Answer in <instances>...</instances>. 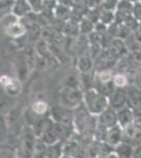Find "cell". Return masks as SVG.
Listing matches in <instances>:
<instances>
[{"label":"cell","mask_w":141,"mask_h":158,"mask_svg":"<svg viewBox=\"0 0 141 158\" xmlns=\"http://www.w3.org/2000/svg\"><path fill=\"white\" fill-rule=\"evenodd\" d=\"M134 3L129 0H119V3L115 10V22L123 23L127 19L133 17Z\"/></svg>","instance_id":"cell-1"},{"label":"cell","mask_w":141,"mask_h":158,"mask_svg":"<svg viewBox=\"0 0 141 158\" xmlns=\"http://www.w3.org/2000/svg\"><path fill=\"white\" fill-rule=\"evenodd\" d=\"M33 12L31 9L29 2L27 0H15V6L13 9V14H15L17 17L22 18L27 14Z\"/></svg>","instance_id":"cell-2"},{"label":"cell","mask_w":141,"mask_h":158,"mask_svg":"<svg viewBox=\"0 0 141 158\" xmlns=\"http://www.w3.org/2000/svg\"><path fill=\"white\" fill-rule=\"evenodd\" d=\"M6 33V35H9L10 37L12 38H19V37H22L23 35L27 34V27H24L21 22H17V23L11 25L10 27H7L6 30H4Z\"/></svg>","instance_id":"cell-3"},{"label":"cell","mask_w":141,"mask_h":158,"mask_svg":"<svg viewBox=\"0 0 141 158\" xmlns=\"http://www.w3.org/2000/svg\"><path fill=\"white\" fill-rule=\"evenodd\" d=\"M95 24L92 20L86 18L85 16L82 17L79 21V30L80 33H82L84 35H89L93 32H95Z\"/></svg>","instance_id":"cell-4"},{"label":"cell","mask_w":141,"mask_h":158,"mask_svg":"<svg viewBox=\"0 0 141 158\" xmlns=\"http://www.w3.org/2000/svg\"><path fill=\"white\" fill-rule=\"evenodd\" d=\"M54 14H55L56 18L61 19V20H63V21L71 19V9H70V6H63V4L59 3L58 6H56L55 11H54Z\"/></svg>","instance_id":"cell-5"},{"label":"cell","mask_w":141,"mask_h":158,"mask_svg":"<svg viewBox=\"0 0 141 158\" xmlns=\"http://www.w3.org/2000/svg\"><path fill=\"white\" fill-rule=\"evenodd\" d=\"M20 22L27 27V30H29L34 27V25L39 24L38 23V14H36L34 12H31L22 17V18H20Z\"/></svg>","instance_id":"cell-6"},{"label":"cell","mask_w":141,"mask_h":158,"mask_svg":"<svg viewBox=\"0 0 141 158\" xmlns=\"http://www.w3.org/2000/svg\"><path fill=\"white\" fill-rule=\"evenodd\" d=\"M100 22L104 23L109 27L113 22H115V11H111V10L106 9H100Z\"/></svg>","instance_id":"cell-7"},{"label":"cell","mask_w":141,"mask_h":158,"mask_svg":"<svg viewBox=\"0 0 141 158\" xmlns=\"http://www.w3.org/2000/svg\"><path fill=\"white\" fill-rule=\"evenodd\" d=\"M15 6V0H0V13L1 17L13 13Z\"/></svg>","instance_id":"cell-8"},{"label":"cell","mask_w":141,"mask_h":158,"mask_svg":"<svg viewBox=\"0 0 141 158\" xmlns=\"http://www.w3.org/2000/svg\"><path fill=\"white\" fill-rule=\"evenodd\" d=\"M63 32L65 33L66 35L68 36H73V35H76L77 32H80L79 30V22L78 21H74V20H68L65 22V27H64V30Z\"/></svg>","instance_id":"cell-9"},{"label":"cell","mask_w":141,"mask_h":158,"mask_svg":"<svg viewBox=\"0 0 141 158\" xmlns=\"http://www.w3.org/2000/svg\"><path fill=\"white\" fill-rule=\"evenodd\" d=\"M19 21H20V18L19 17H17L15 14H13V13L1 17V24H2V27H3L4 30H6L7 27H10L11 25L17 23V22H19Z\"/></svg>","instance_id":"cell-10"},{"label":"cell","mask_w":141,"mask_h":158,"mask_svg":"<svg viewBox=\"0 0 141 158\" xmlns=\"http://www.w3.org/2000/svg\"><path fill=\"white\" fill-rule=\"evenodd\" d=\"M29 2L32 11L36 13V14H39L42 12L43 10V0H27Z\"/></svg>","instance_id":"cell-11"},{"label":"cell","mask_w":141,"mask_h":158,"mask_svg":"<svg viewBox=\"0 0 141 158\" xmlns=\"http://www.w3.org/2000/svg\"><path fill=\"white\" fill-rule=\"evenodd\" d=\"M78 65H79V68H80L81 71H83V72H88L89 69L92 68V61L89 57H82V58L79 59Z\"/></svg>","instance_id":"cell-12"},{"label":"cell","mask_w":141,"mask_h":158,"mask_svg":"<svg viewBox=\"0 0 141 158\" xmlns=\"http://www.w3.org/2000/svg\"><path fill=\"white\" fill-rule=\"evenodd\" d=\"M119 3V0H102L101 2V9L111 10V11H115L116 7Z\"/></svg>","instance_id":"cell-13"},{"label":"cell","mask_w":141,"mask_h":158,"mask_svg":"<svg viewBox=\"0 0 141 158\" xmlns=\"http://www.w3.org/2000/svg\"><path fill=\"white\" fill-rule=\"evenodd\" d=\"M59 4L58 0H43V10L45 11H50V12H54ZM42 10V11H43Z\"/></svg>","instance_id":"cell-14"},{"label":"cell","mask_w":141,"mask_h":158,"mask_svg":"<svg viewBox=\"0 0 141 158\" xmlns=\"http://www.w3.org/2000/svg\"><path fill=\"white\" fill-rule=\"evenodd\" d=\"M113 82H114V85L116 86L121 88V86H124L126 85V77L124 75H122V74H117L113 78Z\"/></svg>","instance_id":"cell-15"},{"label":"cell","mask_w":141,"mask_h":158,"mask_svg":"<svg viewBox=\"0 0 141 158\" xmlns=\"http://www.w3.org/2000/svg\"><path fill=\"white\" fill-rule=\"evenodd\" d=\"M112 73L107 70H103L102 72H100L99 74V80L102 83H109L112 80Z\"/></svg>","instance_id":"cell-16"},{"label":"cell","mask_w":141,"mask_h":158,"mask_svg":"<svg viewBox=\"0 0 141 158\" xmlns=\"http://www.w3.org/2000/svg\"><path fill=\"white\" fill-rule=\"evenodd\" d=\"M133 16L136 20L141 23V1L134 3V11H133Z\"/></svg>","instance_id":"cell-17"},{"label":"cell","mask_w":141,"mask_h":158,"mask_svg":"<svg viewBox=\"0 0 141 158\" xmlns=\"http://www.w3.org/2000/svg\"><path fill=\"white\" fill-rule=\"evenodd\" d=\"M34 110L36 111V113L42 114V113H44L45 110H47V104H45L44 102H41V101H39V102L35 103Z\"/></svg>","instance_id":"cell-18"},{"label":"cell","mask_w":141,"mask_h":158,"mask_svg":"<svg viewBox=\"0 0 141 158\" xmlns=\"http://www.w3.org/2000/svg\"><path fill=\"white\" fill-rule=\"evenodd\" d=\"M106 120H109L110 126H111L112 123H114V115H113L111 112H107V113L104 114V116L102 115V123L106 124Z\"/></svg>","instance_id":"cell-19"},{"label":"cell","mask_w":141,"mask_h":158,"mask_svg":"<svg viewBox=\"0 0 141 158\" xmlns=\"http://www.w3.org/2000/svg\"><path fill=\"white\" fill-rule=\"evenodd\" d=\"M13 81V79H11L9 77V76H6V75H4V76H2L1 77V83L4 86H7Z\"/></svg>","instance_id":"cell-20"},{"label":"cell","mask_w":141,"mask_h":158,"mask_svg":"<svg viewBox=\"0 0 141 158\" xmlns=\"http://www.w3.org/2000/svg\"><path fill=\"white\" fill-rule=\"evenodd\" d=\"M129 1L131 2H133V3H136V2H140L141 0H129Z\"/></svg>","instance_id":"cell-21"}]
</instances>
